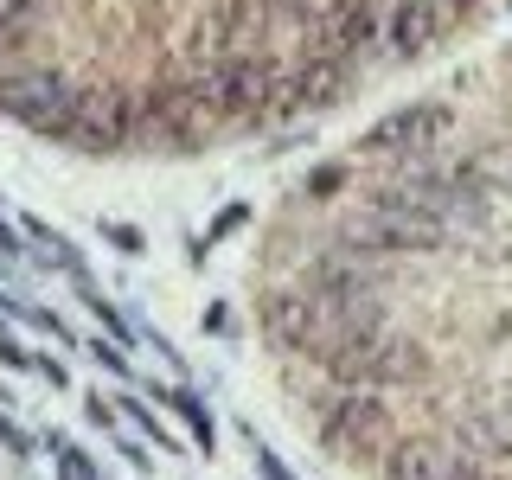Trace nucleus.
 Returning a JSON list of instances; mask_svg holds the SVG:
<instances>
[{
	"label": "nucleus",
	"mask_w": 512,
	"mask_h": 480,
	"mask_svg": "<svg viewBox=\"0 0 512 480\" xmlns=\"http://www.w3.org/2000/svg\"><path fill=\"white\" fill-rule=\"evenodd\" d=\"M84 103V90H71V77L52 71V64H7L0 71V116L32 128V135H71V116Z\"/></svg>",
	"instance_id": "nucleus-1"
},
{
	"label": "nucleus",
	"mask_w": 512,
	"mask_h": 480,
	"mask_svg": "<svg viewBox=\"0 0 512 480\" xmlns=\"http://www.w3.org/2000/svg\"><path fill=\"white\" fill-rule=\"evenodd\" d=\"M186 96L199 109H212V116H263L269 103H282L276 71H269L256 52H231V58L199 64V77H192Z\"/></svg>",
	"instance_id": "nucleus-2"
},
{
	"label": "nucleus",
	"mask_w": 512,
	"mask_h": 480,
	"mask_svg": "<svg viewBox=\"0 0 512 480\" xmlns=\"http://www.w3.org/2000/svg\"><path fill=\"white\" fill-rule=\"evenodd\" d=\"M455 128V109L448 103H410V109H391L384 122L365 128L359 148L365 154H384V160H404V154H436V141Z\"/></svg>",
	"instance_id": "nucleus-3"
},
{
	"label": "nucleus",
	"mask_w": 512,
	"mask_h": 480,
	"mask_svg": "<svg viewBox=\"0 0 512 480\" xmlns=\"http://www.w3.org/2000/svg\"><path fill=\"white\" fill-rule=\"evenodd\" d=\"M128 135H135V103L122 90H84L64 141L84 154H116V148H128Z\"/></svg>",
	"instance_id": "nucleus-4"
},
{
	"label": "nucleus",
	"mask_w": 512,
	"mask_h": 480,
	"mask_svg": "<svg viewBox=\"0 0 512 480\" xmlns=\"http://www.w3.org/2000/svg\"><path fill=\"white\" fill-rule=\"evenodd\" d=\"M314 32H320V52H333V58H365V52L384 39V13H378V0H327Z\"/></svg>",
	"instance_id": "nucleus-5"
},
{
	"label": "nucleus",
	"mask_w": 512,
	"mask_h": 480,
	"mask_svg": "<svg viewBox=\"0 0 512 480\" xmlns=\"http://www.w3.org/2000/svg\"><path fill=\"white\" fill-rule=\"evenodd\" d=\"M320 436H327L333 448H340V455H359V461H372L378 448H384V436H391V429H384V410L372 404V397H340V404L327 410V423H320Z\"/></svg>",
	"instance_id": "nucleus-6"
},
{
	"label": "nucleus",
	"mask_w": 512,
	"mask_h": 480,
	"mask_svg": "<svg viewBox=\"0 0 512 480\" xmlns=\"http://www.w3.org/2000/svg\"><path fill=\"white\" fill-rule=\"evenodd\" d=\"M442 26H448V0H397L391 20H384V39H391L397 58H423L442 39Z\"/></svg>",
	"instance_id": "nucleus-7"
},
{
	"label": "nucleus",
	"mask_w": 512,
	"mask_h": 480,
	"mask_svg": "<svg viewBox=\"0 0 512 480\" xmlns=\"http://www.w3.org/2000/svg\"><path fill=\"white\" fill-rule=\"evenodd\" d=\"M154 404H173V410H180V423H186V436L199 442V448H212V410H205V397H199V391H173V384H154Z\"/></svg>",
	"instance_id": "nucleus-8"
},
{
	"label": "nucleus",
	"mask_w": 512,
	"mask_h": 480,
	"mask_svg": "<svg viewBox=\"0 0 512 480\" xmlns=\"http://www.w3.org/2000/svg\"><path fill=\"white\" fill-rule=\"evenodd\" d=\"M26 237H32V244H39L45 250V263H58L64 269V276H84V256H77V244H71V237H64V231H52V224H45V218H26Z\"/></svg>",
	"instance_id": "nucleus-9"
},
{
	"label": "nucleus",
	"mask_w": 512,
	"mask_h": 480,
	"mask_svg": "<svg viewBox=\"0 0 512 480\" xmlns=\"http://www.w3.org/2000/svg\"><path fill=\"white\" fill-rule=\"evenodd\" d=\"M448 461L436 455V448H423V442H410V448H397L391 455V468H384V480H442Z\"/></svg>",
	"instance_id": "nucleus-10"
},
{
	"label": "nucleus",
	"mask_w": 512,
	"mask_h": 480,
	"mask_svg": "<svg viewBox=\"0 0 512 480\" xmlns=\"http://www.w3.org/2000/svg\"><path fill=\"white\" fill-rule=\"evenodd\" d=\"M52 455H58V480H103V474H96V461L71 436H58V429H52Z\"/></svg>",
	"instance_id": "nucleus-11"
},
{
	"label": "nucleus",
	"mask_w": 512,
	"mask_h": 480,
	"mask_svg": "<svg viewBox=\"0 0 512 480\" xmlns=\"http://www.w3.org/2000/svg\"><path fill=\"white\" fill-rule=\"evenodd\" d=\"M116 410H128V423H135L141 436H154L160 448H173V436H167V429H160V416H154L148 404H141V397H116Z\"/></svg>",
	"instance_id": "nucleus-12"
},
{
	"label": "nucleus",
	"mask_w": 512,
	"mask_h": 480,
	"mask_svg": "<svg viewBox=\"0 0 512 480\" xmlns=\"http://www.w3.org/2000/svg\"><path fill=\"white\" fill-rule=\"evenodd\" d=\"M244 218H250V205H224V212L212 218V231L199 237V256L212 250V244H224V237H231V231H237V224H244Z\"/></svg>",
	"instance_id": "nucleus-13"
},
{
	"label": "nucleus",
	"mask_w": 512,
	"mask_h": 480,
	"mask_svg": "<svg viewBox=\"0 0 512 480\" xmlns=\"http://www.w3.org/2000/svg\"><path fill=\"white\" fill-rule=\"evenodd\" d=\"M0 442H7V455H13V461H26V455H32V442H26V429H20V423H13V416H0Z\"/></svg>",
	"instance_id": "nucleus-14"
},
{
	"label": "nucleus",
	"mask_w": 512,
	"mask_h": 480,
	"mask_svg": "<svg viewBox=\"0 0 512 480\" xmlns=\"http://www.w3.org/2000/svg\"><path fill=\"white\" fill-rule=\"evenodd\" d=\"M103 237H109L122 256H141V231H135V224H103Z\"/></svg>",
	"instance_id": "nucleus-15"
},
{
	"label": "nucleus",
	"mask_w": 512,
	"mask_h": 480,
	"mask_svg": "<svg viewBox=\"0 0 512 480\" xmlns=\"http://www.w3.org/2000/svg\"><path fill=\"white\" fill-rule=\"evenodd\" d=\"M90 352H96V365H103V372H122V378H128V352H122V340H109V346L96 340Z\"/></svg>",
	"instance_id": "nucleus-16"
},
{
	"label": "nucleus",
	"mask_w": 512,
	"mask_h": 480,
	"mask_svg": "<svg viewBox=\"0 0 512 480\" xmlns=\"http://www.w3.org/2000/svg\"><path fill=\"white\" fill-rule=\"evenodd\" d=\"M0 365H13V372H20V365H32V359H26V346L13 340L7 327H0Z\"/></svg>",
	"instance_id": "nucleus-17"
},
{
	"label": "nucleus",
	"mask_w": 512,
	"mask_h": 480,
	"mask_svg": "<svg viewBox=\"0 0 512 480\" xmlns=\"http://www.w3.org/2000/svg\"><path fill=\"white\" fill-rule=\"evenodd\" d=\"M0 256H7V263H20V256H26V244H20V231H13L7 218H0Z\"/></svg>",
	"instance_id": "nucleus-18"
},
{
	"label": "nucleus",
	"mask_w": 512,
	"mask_h": 480,
	"mask_svg": "<svg viewBox=\"0 0 512 480\" xmlns=\"http://www.w3.org/2000/svg\"><path fill=\"white\" fill-rule=\"evenodd\" d=\"M32 365H39V378H45V384H52V391H64V384H71V372H64V365H58V359H32Z\"/></svg>",
	"instance_id": "nucleus-19"
},
{
	"label": "nucleus",
	"mask_w": 512,
	"mask_h": 480,
	"mask_svg": "<svg viewBox=\"0 0 512 480\" xmlns=\"http://www.w3.org/2000/svg\"><path fill=\"white\" fill-rule=\"evenodd\" d=\"M256 468H263V480H295V474H288L276 455H269V448H256Z\"/></svg>",
	"instance_id": "nucleus-20"
},
{
	"label": "nucleus",
	"mask_w": 512,
	"mask_h": 480,
	"mask_svg": "<svg viewBox=\"0 0 512 480\" xmlns=\"http://www.w3.org/2000/svg\"><path fill=\"white\" fill-rule=\"evenodd\" d=\"M84 416H90V423H96V429H109V416H116V404H103V391H96V397H90V404H84Z\"/></svg>",
	"instance_id": "nucleus-21"
},
{
	"label": "nucleus",
	"mask_w": 512,
	"mask_h": 480,
	"mask_svg": "<svg viewBox=\"0 0 512 480\" xmlns=\"http://www.w3.org/2000/svg\"><path fill=\"white\" fill-rule=\"evenodd\" d=\"M308 192H314V199H327V192H340V173H333V167H327V173H314V180H308Z\"/></svg>",
	"instance_id": "nucleus-22"
},
{
	"label": "nucleus",
	"mask_w": 512,
	"mask_h": 480,
	"mask_svg": "<svg viewBox=\"0 0 512 480\" xmlns=\"http://www.w3.org/2000/svg\"><path fill=\"white\" fill-rule=\"evenodd\" d=\"M474 7V0H448V13H468Z\"/></svg>",
	"instance_id": "nucleus-23"
}]
</instances>
